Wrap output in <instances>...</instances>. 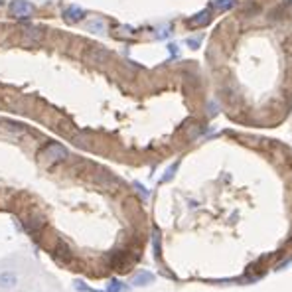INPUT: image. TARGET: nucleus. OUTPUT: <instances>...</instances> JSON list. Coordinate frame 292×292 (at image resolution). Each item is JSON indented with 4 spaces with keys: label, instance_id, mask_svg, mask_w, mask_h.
Returning <instances> with one entry per match:
<instances>
[{
    "label": "nucleus",
    "instance_id": "4468645a",
    "mask_svg": "<svg viewBox=\"0 0 292 292\" xmlns=\"http://www.w3.org/2000/svg\"><path fill=\"white\" fill-rule=\"evenodd\" d=\"M123 290H125V284H123V282H119V280H111L109 292H123Z\"/></svg>",
    "mask_w": 292,
    "mask_h": 292
},
{
    "label": "nucleus",
    "instance_id": "2eb2a0df",
    "mask_svg": "<svg viewBox=\"0 0 292 292\" xmlns=\"http://www.w3.org/2000/svg\"><path fill=\"white\" fill-rule=\"evenodd\" d=\"M176 170H178V164H174V166H172V168H170V170L164 174V178H162V180H164V182H168V180L174 176V174H176Z\"/></svg>",
    "mask_w": 292,
    "mask_h": 292
},
{
    "label": "nucleus",
    "instance_id": "0eeeda50",
    "mask_svg": "<svg viewBox=\"0 0 292 292\" xmlns=\"http://www.w3.org/2000/svg\"><path fill=\"white\" fill-rule=\"evenodd\" d=\"M22 38H24L26 42L38 44V42H42V38H44V32L40 30V28H24V30H22Z\"/></svg>",
    "mask_w": 292,
    "mask_h": 292
},
{
    "label": "nucleus",
    "instance_id": "6e6552de",
    "mask_svg": "<svg viewBox=\"0 0 292 292\" xmlns=\"http://www.w3.org/2000/svg\"><path fill=\"white\" fill-rule=\"evenodd\" d=\"M210 20H211V16H210V10H201L199 14H195L194 18H190V20H188V24H190L192 28H201V26L210 24Z\"/></svg>",
    "mask_w": 292,
    "mask_h": 292
},
{
    "label": "nucleus",
    "instance_id": "9b49d317",
    "mask_svg": "<svg viewBox=\"0 0 292 292\" xmlns=\"http://www.w3.org/2000/svg\"><path fill=\"white\" fill-rule=\"evenodd\" d=\"M152 280H154V278H152V275H150V273H140V275H136V276H134V280H132V282H134L136 286H144V284H150Z\"/></svg>",
    "mask_w": 292,
    "mask_h": 292
},
{
    "label": "nucleus",
    "instance_id": "20e7f679",
    "mask_svg": "<svg viewBox=\"0 0 292 292\" xmlns=\"http://www.w3.org/2000/svg\"><path fill=\"white\" fill-rule=\"evenodd\" d=\"M85 60L89 62V64H105L109 60V51L103 49V48H89L85 51Z\"/></svg>",
    "mask_w": 292,
    "mask_h": 292
},
{
    "label": "nucleus",
    "instance_id": "39448f33",
    "mask_svg": "<svg viewBox=\"0 0 292 292\" xmlns=\"http://www.w3.org/2000/svg\"><path fill=\"white\" fill-rule=\"evenodd\" d=\"M85 18V10L81 8V6H67L65 10H64V20L65 22H69V24H77V22H81Z\"/></svg>",
    "mask_w": 292,
    "mask_h": 292
},
{
    "label": "nucleus",
    "instance_id": "f257e3e1",
    "mask_svg": "<svg viewBox=\"0 0 292 292\" xmlns=\"http://www.w3.org/2000/svg\"><path fill=\"white\" fill-rule=\"evenodd\" d=\"M42 160L46 162V164H55V162H62V160H65L67 156H69V152H67V148L64 144H60V142H49L46 148L42 150Z\"/></svg>",
    "mask_w": 292,
    "mask_h": 292
},
{
    "label": "nucleus",
    "instance_id": "1a4fd4ad",
    "mask_svg": "<svg viewBox=\"0 0 292 292\" xmlns=\"http://www.w3.org/2000/svg\"><path fill=\"white\" fill-rule=\"evenodd\" d=\"M0 129L10 132V134H24L26 132V127L20 123H14V121H2L0 123Z\"/></svg>",
    "mask_w": 292,
    "mask_h": 292
},
{
    "label": "nucleus",
    "instance_id": "f3484780",
    "mask_svg": "<svg viewBox=\"0 0 292 292\" xmlns=\"http://www.w3.org/2000/svg\"><path fill=\"white\" fill-rule=\"evenodd\" d=\"M2 4H4V0H0V6H2Z\"/></svg>",
    "mask_w": 292,
    "mask_h": 292
},
{
    "label": "nucleus",
    "instance_id": "dca6fc26",
    "mask_svg": "<svg viewBox=\"0 0 292 292\" xmlns=\"http://www.w3.org/2000/svg\"><path fill=\"white\" fill-rule=\"evenodd\" d=\"M188 46H192V48H197V46H199V40L192 38V40H188Z\"/></svg>",
    "mask_w": 292,
    "mask_h": 292
},
{
    "label": "nucleus",
    "instance_id": "7ed1b4c3",
    "mask_svg": "<svg viewBox=\"0 0 292 292\" xmlns=\"http://www.w3.org/2000/svg\"><path fill=\"white\" fill-rule=\"evenodd\" d=\"M20 284V276L16 271L12 269H4L0 271V290H14Z\"/></svg>",
    "mask_w": 292,
    "mask_h": 292
},
{
    "label": "nucleus",
    "instance_id": "423d86ee",
    "mask_svg": "<svg viewBox=\"0 0 292 292\" xmlns=\"http://www.w3.org/2000/svg\"><path fill=\"white\" fill-rule=\"evenodd\" d=\"M53 257L60 259V260H71V249H69V245L64 243V241H57L53 245Z\"/></svg>",
    "mask_w": 292,
    "mask_h": 292
},
{
    "label": "nucleus",
    "instance_id": "9d476101",
    "mask_svg": "<svg viewBox=\"0 0 292 292\" xmlns=\"http://www.w3.org/2000/svg\"><path fill=\"white\" fill-rule=\"evenodd\" d=\"M42 223H44L42 219L30 217V219H26V223H24V225H26V229L30 231V233H38V231H40V227H42Z\"/></svg>",
    "mask_w": 292,
    "mask_h": 292
},
{
    "label": "nucleus",
    "instance_id": "f03ea898",
    "mask_svg": "<svg viewBox=\"0 0 292 292\" xmlns=\"http://www.w3.org/2000/svg\"><path fill=\"white\" fill-rule=\"evenodd\" d=\"M36 12L34 4L28 2V0H12L8 4V14L16 20H26V18H32Z\"/></svg>",
    "mask_w": 292,
    "mask_h": 292
},
{
    "label": "nucleus",
    "instance_id": "f8f14e48",
    "mask_svg": "<svg viewBox=\"0 0 292 292\" xmlns=\"http://www.w3.org/2000/svg\"><path fill=\"white\" fill-rule=\"evenodd\" d=\"M87 28L93 30V32H97V34H101V32H105V22L103 20H93V22L87 24Z\"/></svg>",
    "mask_w": 292,
    "mask_h": 292
},
{
    "label": "nucleus",
    "instance_id": "ddd939ff",
    "mask_svg": "<svg viewBox=\"0 0 292 292\" xmlns=\"http://www.w3.org/2000/svg\"><path fill=\"white\" fill-rule=\"evenodd\" d=\"M233 4H235V0H217V2H215V8L227 10V8H231Z\"/></svg>",
    "mask_w": 292,
    "mask_h": 292
}]
</instances>
